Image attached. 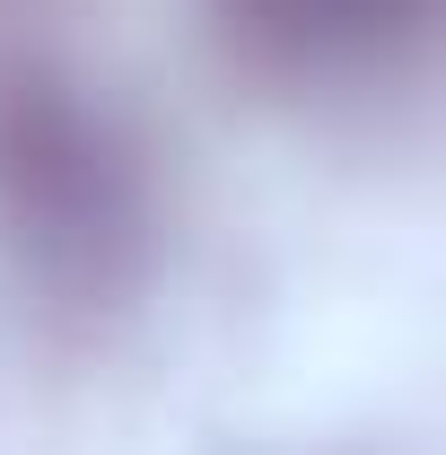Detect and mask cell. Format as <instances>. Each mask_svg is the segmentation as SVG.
<instances>
[{
  "instance_id": "obj_1",
  "label": "cell",
  "mask_w": 446,
  "mask_h": 455,
  "mask_svg": "<svg viewBox=\"0 0 446 455\" xmlns=\"http://www.w3.org/2000/svg\"><path fill=\"white\" fill-rule=\"evenodd\" d=\"M236 27L280 61L333 70L386 53L402 27H420V0H236Z\"/></svg>"
}]
</instances>
